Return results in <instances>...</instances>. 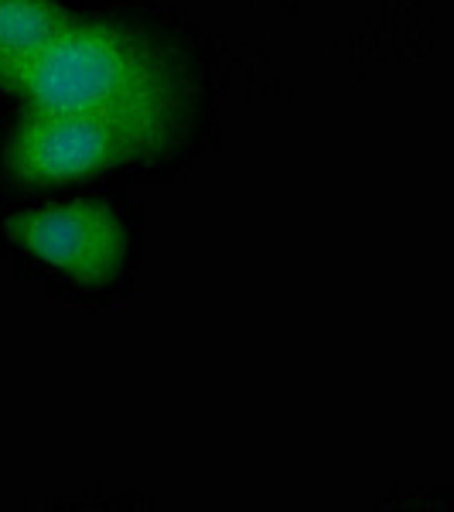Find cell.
Wrapping results in <instances>:
<instances>
[{
    "label": "cell",
    "mask_w": 454,
    "mask_h": 512,
    "mask_svg": "<svg viewBox=\"0 0 454 512\" xmlns=\"http://www.w3.org/2000/svg\"><path fill=\"white\" fill-rule=\"evenodd\" d=\"M24 110L192 113V76L175 48L117 21L76 18L0 72Z\"/></svg>",
    "instance_id": "1"
},
{
    "label": "cell",
    "mask_w": 454,
    "mask_h": 512,
    "mask_svg": "<svg viewBox=\"0 0 454 512\" xmlns=\"http://www.w3.org/2000/svg\"><path fill=\"white\" fill-rule=\"evenodd\" d=\"M188 113L24 110L7 140V171L24 188H55L164 158Z\"/></svg>",
    "instance_id": "2"
},
{
    "label": "cell",
    "mask_w": 454,
    "mask_h": 512,
    "mask_svg": "<svg viewBox=\"0 0 454 512\" xmlns=\"http://www.w3.org/2000/svg\"><path fill=\"white\" fill-rule=\"evenodd\" d=\"M7 236L72 284H117L130 256L127 222L106 202H55L14 212Z\"/></svg>",
    "instance_id": "3"
},
{
    "label": "cell",
    "mask_w": 454,
    "mask_h": 512,
    "mask_svg": "<svg viewBox=\"0 0 454 512\" xmlns=\"http://www.w3.org/2000/svg\"><path fill=\"white\" fill-rule=\"evenodd\" d=\"M69 18L59 0H0V72L28 59Z\"/></svg>",
    "instance_id": "4"
}]
</instances>
